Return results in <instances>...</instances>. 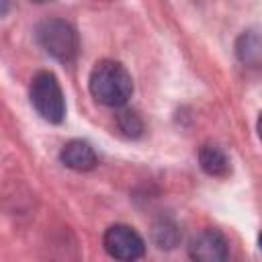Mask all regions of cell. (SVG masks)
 <instances>
[{
	"label": "cell",
	"mask_w": 262,
	"mask_h": 262,
	"mask_svg": "<svg viewBox=\"0 0 262 262\" xmlns=\"http://www.w3.org/2000/svg\"><path fill=\"white\" fill-rule=\"evenodd\" d=\"M199 164H201V168L209 176H215V178L227 176L229 174V168H231L227 154L223 151V147H219L215 143H205L199 149Z\"/></svg>",
	"instance_id": "7"
},
{
	"label": "cell",
	"mask_w": 262,
	"mask_h": 262,
	"mask_svg": "<svg viewBox=\"0 0 262 262\" xmlns=\"http://www.w3.org/2000/svg\"><path fill=\"white\" fill-rule=\"evenodd\" d=\"M237 55L244 63H262V37L254 33H244L237 41Z\"/></svg>",
	"instance_id": "8"
},
{
	"label": "cell",
	"mask_w": 262,
	"mask_h": 262,
	"mask_svg": "<svg viewBox=\"0 0 262 262\" xmlns=\"http://www.w3.org/2000/svg\"><path fill=\"white\" fill-rule=\"evenodd\" d=\"M39 45L57 61H72L78 53V35L61 18H47L37 27Z\"/></svg>",
	"instance_id": "3"
},
{
	"label": "cell",
	"mask_w": 262,
	"mask_h": 262,
	"mask_svg": "<svg viewBox=\"0 0 262 262\" xmlns=\"http://www.w3.org/2000/svg\"><path fill=\"white\" fill-rule=\"evenodd\" d=\"M31 102L35 111L49 123H61L66 117V100L57 78L51 72H39L31 82Z\"/></svg>",
	"instance_id": "2"
},
{
	"label": "cell",
	"mask_w": 262,
	"mask_h": 262,
	"mask_svg": "<svg viewBox=\"0 0 262 262\" xmlns=\"http://www.w3.org/2000/svg\"><path fill=\"white\" fill-rule=\"evenodd\" d=\"M117 123H119V129H121L125 135H129V137H137V135H141V131H143V123H141L139 115L133 113V111H123V113L119 115Z\"/></svg>",
	"instance_id": "9"
},
{
	"label": "cell",
	"mask_w": 262,
	"mask_h": 262,
	"mask_svg": "<svg viewBox=\"0 0 262 262\" xmlns=\"http://www.w3.org/2000/svg\"><path fill=\"white\" fill-rule=\"evenodd\" d=\"M258 246H260V250H262V231H260V235H258Z\"/></svg>",
	"instance_id": "11"
},
{
	"label": "cell",
	"mask_w": 262,
	"mask_h": 262,
	"mask_svg": "<svg viewBox=\"0 0 262 262\" xmlns=\"http://www.w3.org/2000/svg\"><path fill=\"white\" fill-rule=\"evenodd\" d=\"M102 244L106 254L119 262H137L145 252L141 235L129 225H111L104 231Z\"/></svg>",
	"instance_id": "4"
},
{
	"label": "cell",
	"mask_w": 262,
	"mask_h": 262,
	"mask_svg": "<svg viewBox=\"0 0 262 262\" xmlns=\"http://www.w3.org/2000/svg\"><path fill=\"white\" fill-rule=\"evenodd\" d=\"M188 256L192 262H227L229 248L217 229H203L190 239Z\"/></svg>",
	"instance_id": "5"
},
{
	"label": "cell",
	"mask_w": 262,
	"mask_h": 262,
	"mask_svg": "<svg viewBox=\"0 0 262 262\" xmlns=\"http://www.w3.org/2000/svg\"><path fill=\"white\" fill-rule=\"evenodd\" d=\"M59 160L66 168L76 170V172H88L98 164V158H96L92 145L82 139L68 141L59 151Z\"/></svg>",
	"instance_id": "6"
},
{
	"label": "cell",
	"mask_w": 262,
	"mask_h": 262,
	"mask_svg": "<svg viewBox=\"0 0 262 262\" xmlns=\"http://www.w3.org/2000/svg\"><path fill=\"white\" fill-rule=\"evenodd\" d=\"M256 129H258V137L262 139V113H260V117H258V125H256Z\"/></svg>",
	"instance_id": "10"
},
{
	"label": "cell",
	"mask_w": 262,
	"mask_h": 262,
	"mask_svg": "<svg viewBox=\"0 0 262 262\" xmlns=\"http://www.w3.org/2000/svg\"><path fill=\"white\" fill-rule=\"evenodd\" d=\"M90 94L104 106H121L133 94V80L125 66L113 59L98 61L88 78Z\"/></svg>",
	"instance_id": "1"
}]
</instances>
